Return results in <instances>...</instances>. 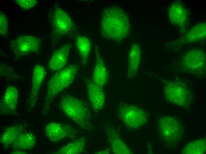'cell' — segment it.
<instances>
[{"instance_id": "1", "label": "cell", "mask_w": 206, "mask_h": 154, "mask_svg": "<svg viewBox=\"0 0 206 154\" xmlns=\"http://www.w3.org/2000/svg\"><path fill=\"white\" fill-rule=\"evenodd\" d=\"M129 17L119 7L111 6L103 11L101 22V32L104 38L119 41L126 38L129 34L130 26Z\"/></svg>"}, {"instance_id": "2", "label": "cell", "mask_w": 206, "mask_h": 154, "mask_svg": "<svg viewBox=\"0 0 206 154\" xmlns=\"http://www.w3.org/2000/svg\"><path fill=\"white\" fill-rule=\"evenodd\" d=\"M58 107L80 127L90 133L92 132L91 112L84 101L72 95L66 94L62 97Z\"/></svg>"}, {"instance_id": "3", "label": "cell", "mask_w": 206, "mask_h": 154, "mask_svg": "<svg viewBox=\"0 0 206 154\" xmlns=\"http://www.w3.org/2000/svg\"><path fill=\"white\" fill-rule=\"evenodd\" d=\"M78 69L77 65H69L57 71L48 80L46 96L42 110L44 115L48 113L54 99L74 82Z\"/></svg>"}, {"instance_id": "4", "label": "cell", "mask_w": 206, "mask_h": 154, "mask_svg": "<svg viewBox=\"0 0 206 154\" xmlns=\"http://www.w3.org/2000/svg\"><path fill=\"white\" fill-rule=\"evenodd\" d=\"M157 129L159 137L165 146L168 148L177 147L184 135V127L178 119L162 116L158 119Z\"/></svg>"}, {"instance_id": "5", "label": "cell", "mask_w": 206, "mask_h": 154, "mask_svg": "<svg viewBox=\"0 0 206 154\" xmlns=\"http://www.w3.org/2000/svg\"><path fill=\"white\" fill-rule=\"evenodd\" d=\"M49 18L52 29V39L58 40L73 33L76 27L69 15L59 6L51 9Z\"/></svg>"}, {"instance_id": "6", "label": "cell", "mask_w": 206, "mask_h": 154, "mask_svg": "<svg viewBox=\"0 0 206 154\" xmlns=\"http://www.w3.org/2000/svg\"><path fill=\"white\" fill-rule=\"evenodd\" d=\"M118 114L125 125L131 129H139L148 121V115L142 108L126 103L120 104Z\"/></svg>"}, {"instance_id": "7", "label": "cell", "mask_w": 206, "mask_h": 154, "mask_svg": "<svg viewBox=\"0 0 206 154\" xmlns=\"http://www.w3.org/2000/svg\"><path fill=\"white\" fill-rule=\"evenodd\" d=\"M10 47L15 57L19 59L38 52L41 47V41L38 38L33 36H20L11 41Z\"/></svg>"}, {"instance_id": "8", "label": "cell", "mask_w": 206, "mask_h": 154, "mask_svg": "<svg viewBox=\"0 0 206 154\" xmlns=\"http://www.w3.org/2000/svg\"><path fill=\"white\" fill-rule=\"evenodd\" d=\"M45 134L50 141L59 142L66 138L75 139L77 131L67 124L53 121L48 123L44 128Z\"/></svg>"}, {"instance_id": "9", "label": "cell", "mask_w": 206, "mask_h": 154, "mask_svg": "<svg viewBox=\"0 0 206 154\" xmlns=\"http://www.w3.org/2000/svg\"><path fill=\"white\" fill-rule=\"evenodd\" d=\"M165 86L167 98L171 102L186 108L189 105L191 94L189 90L182 84L172 83Z\"/></svg>"}, {"instance_id": "10", "label": "cell", "mask_w": 206, "mask_h": 154, "mask_svg": "<svg viewBox=\"0 0 206 154\" xmlns=\"http://www.w3.org/2000/svg\"><path fill=\"white\" fill-rule=\"evenodd\" d=\"M46 75L43 66L39 64L36 65L33 72L30 93L27 100L26 106L29 112L32 111L36 103L40 89Z\"/></svg>"}, {"instance_id": "11", "label": "cell", "mask_w": 206, "mask_h": 154, "mask_svg": "<svg viewBox=\"0 0 206 154\" xmlns=\"http://www.w3.org/2000/svg\"><path fill=\"white\" fill-rule=\"evenodd\" d=\"M18 97L17 89L13 85L7 86L0 101V113L4 115H17Z\"/></svg>"}, {"instance_id": "12", "label": "cell", "mask_w": 206, "mask_h": 154, "mask_svg": "<svg viewBox=\"0 0 206 154\" xmlns=\"http://www.w3.org/2000/svg\"><path fill=\"white\" fill-rule=\"evenodd\" d=\"M87 88L89 100L96 111L102 110L104 105L105 95L103 87L87 77L83 78Z\"/></svg>"}, {"instance_id": "13", "label": "cell", "mask_w": 206, "mask_h": 154, "mask_svg": "<svg viewBox=\"0 0 206 154\" xmlns=\"http://www.w3.org/2000/svg\"><path fill=\"white\" fill-rule=\"evenodd\" d=\"M72 46L70 44H66L54 52L49 62V67L51 71H57L65 68Z\"/></svg>"}, {"instance_id": "14", "label": "cell", "mask_w": 206, "mask_h": 154, "mask_svg": "<svg viewBox=\"0 0 206 154\" xmlns=\"http://www.w3.org/2000/svg\"><path fill=\"white\" fill-rule=\"evenodd\" d=\"M96 62L92 76V81L103 87L107 83L108 78V71L97 46L95 47Z\"/></svg>"}, {"instance_id": "15", "label": "cell", "mask_w": 206, "mask_h": 154, "mask_svg": "<svg viewBox=\"0 0 206 154\" xmlns=\"http://www.w3.org/2000/svg\"><path fill=\"white\" fill-rule=\"evenodd\" d=\"M29 126L27 124L19 123L7 128L1 135L0 145L5 149L11 147L19 136L25 131Z\"/></svg>"}, {"instance_id": "16", "label": "cell", "mask_w": 206, "mask_h": 154, "mask_svg": "<svg viewBox=\"0 0 206 154\" xmlns=\"http://www.w3.org/2000/svg\"><path fill=\"white\" fill-rule=\"evenodd\" d=\"M108 141L113 152L115 154H132L131 150L122 139L116 130L112 128L105 129Z\"/></svg>"}, {"instance_id": "17", "label": "cell", "mask_w": 206, "mask_h": 154, "mask_svg": "<svg viewBox=\"0 0 206 154\" xmlns=\"http://www.w3.org/2000/svg\"><path fill=\"white\" fill-rule=\"evenodd\" d=\"M141 59V49L136 43L133 44L128 55L127 77L128 79L134 78L137 75Z\"/></svg>"}, {"instance_id": "18", "label": "cell", "mask_w": 206, "mask_h": 154, "mask_svg": "<svg viewBox=\"0 0 206 154\" xmlns=\"http://www.w3.org/2000/svg\"><path fill=\"white\" fill-rule=\"evenodd\" d=\"M36 142L34 134L33 132L25 131L19 136L11 147L15 150H30L34 147Z\"/></svg>"}, {"instance_id": "19", "label": "cell", "mask_w": 206, "mask_h": 154, "mask_svg": "<svg viewBox=\"0 0 206 154\" xmlns=\"http://www.w3.org/2000/svg\"><path fill=\"white\" fill-rule=\"evenodd\" d=\"M86 140L84 137H82L73 140L53 152L54 154H79L83 152L86 146Z\"/></svg>"}, {"instance_id": "20", "label": "cell", "mask_w": 206, "mask_h": 154, "mask_svg": "<svg viewBox=\"0 0 206 154\" xmlns=\"http://www.w3.org/2000/svg\"><path fill=\"white\" fill-rule=\"evenodd\" d=\"M168 15L171 23L175 25H184L187 19V13L183 5L179 3L172 4L169 8Z\"/></svg>"}, {"instance_id": "21", "label": "cell", "mask_w": 206, "mask_h": 154, "mask_svg": "<svg viewBox=\"0 0 206 154\" xmlns=\"http://www.w3.org/2000/svg\"><path fill=\"white\" fill-rule=\"evenodd\" d=\"M205 57L202 52L194 50L186 55L184 63L186 68L191 70H196L203 67L205 64Z\"/></svg>"}, {"instance_id": "22", "label": "cell", "mask_w": 206, "mask_h": 154, "mask_svg": "<svg viewBox=\"0 0 206 154\" xmlns=\"http://www.w3.org/2000/svg\"><path fill=\"white\" fill-rule=\"evenodd\" d=\"M76 43L82 63L85 65L87 63L89 56L91 47V42L86 37L79 36L76 38Z\"/></svg>"}, {"instance_id": "23", "label": "cell", "mask_w": 206, "mask_h": 154, "mask_svg": "<svg viewBox=\"0 0 206 154\" xmlns=\"http://www.w3.org/2000/svg\"><path fill=\"white\" fill-rule=\"evenodd\" d=\"M206 23L197 24L192 28L186 35L185 41L193 42L204 39L206 35Z\"/></svg>"}, {"instance_id": "24", "label": "cell", "mask_w": 206, "mask_h": 154, "mask_svg": "<svg viewBox=\"0 0 206 154\" xmlns=\"http://www.w3.org/2000/svg\"><path fill=\"white\" fill-rule=\"evenodd\" d=\"M206 151V140L201 139L190 142L185 146L182 153L183 154H200Z\"/></svg>"}, {"instance_id": "25", "label": "cell", "mask_w": 206, "mask_h": 154, "mask_svg": "<svg viewBox=\"0 0 206 154\" xmlns=\"http://www.w3.org/2000/svg\"><path fill=\"white\" fill-rule=\"evenodd\" d=\"M0 76L11 80L21 79L22 76L16 72L10 66L4 63H0Z\"/></svg>"}, {"instance_id": "26", "label": "cell", "mask_w": 206, "mask_h": 154, "mask_svg": "<svg viewBox=\"0 0 206 154\" xmlns=\"http://www.w3.org/2000/svg\"><path fill=\"white\" fill-rule=\"evenodd\" d=\"M8 30V20L4 13L0 12V34L3 37H6Z\"/></svg>"}, {"instance_id": "27", "label": "cell", "mask_w": 206, "mask_h": 154, "mask_svg": "<svg viewBox=\"0 0 206 154\" xmlns=\"http://www.w3.org/2000/svg\"><path fill=\"white\" fill-rule=\"evenodd\" d=\"M15 2L18 6L25 10L33 8L38 3L36 0H16Z\"/></svg>"}, {"instance_id": "28", "label": "cell", "mask_w": 206, "mask_h": 154, "mask_svg": "<svg viewBox=\"0 0 206 154\" xmlns=\"http://www.w3.org/2000/svg\"><path fill=\"white\" fill-rule=\"evenodd\" d=\"M11 154H28L22 151L21 150H16L12 152L11 153Z\"/></svg>"}]
</instances>
